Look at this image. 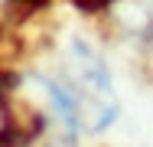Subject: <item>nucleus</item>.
<instances>
[{
  "instance_id": "f257e3e1",
  "label": "nucleus",
  "mask_w": 153,
  "mask_h": 147,
  "mask_svg": "<svg viewBox=\"0 0 153 147\" xmlns=\"http://www.w3.org/2000/svg\"><path fill=\"white\" fill-rule=\"evenodd\" d=\"M46 108L62 128L75 134L104 131L117 115V92L104 59L78 36L59 49L49 72L36 79Z\"/></svg>"
}]
</instances>
